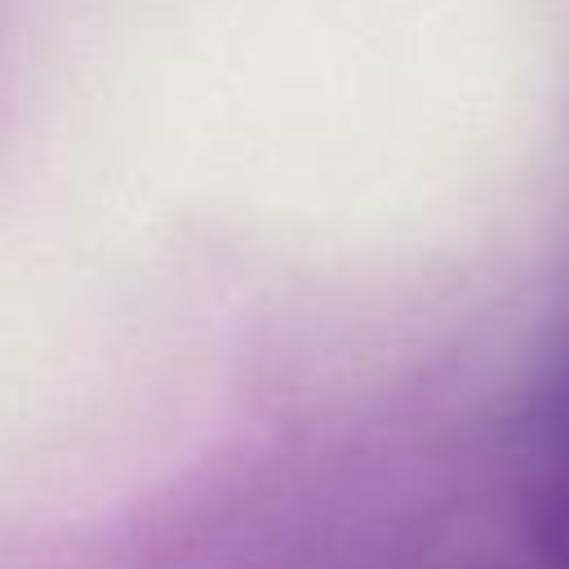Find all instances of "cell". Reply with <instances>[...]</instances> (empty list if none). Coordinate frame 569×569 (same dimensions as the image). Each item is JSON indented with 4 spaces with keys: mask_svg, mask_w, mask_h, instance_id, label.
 I'll list each match as a JSON object with an SVG mask.
<instances>
[{
    "mask_svg": "<svg viewBox=\"0 0 569 569\" xmlns=\"http://www.w3.org/2000/svg\"><path fill=\"white\" fill-rule=\"evenodd\" d=\"M511 516L542 569H569V338L516 413Z\"/></svg>",
    "mask_w": 569,
    "mask_h": 569,
    "instance_id": "1",
    "label": "cell"
}]
</instances>
